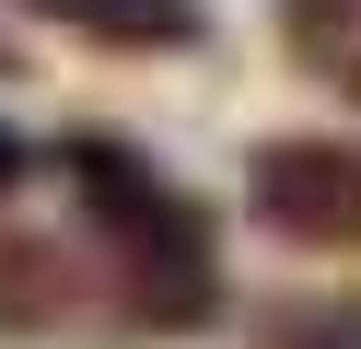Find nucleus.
Returning <instances> with one entry per match:
<instances>
[{"mask_svg":"<svg viewBox=\"0 0 361 349\" xmlns=\"http://www.w3.org/2000/svg\"><path fill=\"white\" fill-rule=\"evenodd\" d=\"M47 163H59V186H71V221H82L94 279L117 291V314L140 326V338H210V326L233 314L210 198H187L128 128H71V140H47Z\"/></svg>","mask_w":361,"mask_h":349,"instance_id":"obj_1","label":"nucleus"},{"mask_svg":"<svg viewBox=\"0 0 361 349\" xmlns=\"http://www.w3.org/2000/svg\"><path fill=\"white\" fill-rule=\"evenodd\" d=\"M245 221L291 256H361V128H280L245 152Z\"/></svg>","mask_w":361,"mask_h":349,"instance_id":"obj_2","label":"nucleus"},{"mask_svg":"<svg viewBox=\"0 0 361 349\" xmlns=\"http://www.w3.org/2000/svg\"><path fill=\"white\" fill-rule=\"evenodd\" d=\"M12 12L59 23L105 59H198L210 47V0H12Z\"/></svg>","mask_w":361,"mask_h":349,"instance_id":"obj_3","label":"nucleus"},{"mask_svg":"<svg viewBox=\"0 0 361 349\" xmlns=\"http://www.w3.org/2000/svg\"><path fill=\"white\" fill-rule=\"evenodd\" d=\"M82 268H94V256L47 245V233H24V221H0V338H24V326H59V314L82 302Z\"/></svg>","mask_w":361,"mask_h":349,"instance_id":"obj_4","label":"nucleus"},{"mask_svg":"<svg viewBox=\"0 0 361 349\" xmlns=\"http://www.w3.org/2000/svg\"><path fill=\"white\" fill-rule=\"evenodd\" d=\"M257 349H361V279L350 291H291L257 314Z\"/></svg>","mask_w":361,"mask_h":349,"instance_id":"obj_5","label":"nucleus"},{"mask_svg":"<svg viewBox=\"0 0 361 349\" xmlns=\"http://www.w3.org/2000/svg\"><path fill=\"white\" fill-rule=\"evenodd\" d=\"M24 175H35V140H24V128H12V116H0V209L24 198Z\"/></svg>","mask_w":361,"mask_h":349,"instance_id":"obj_6","label":"nucleus"},{"mask_svg":"<svg viewBox=\"0 0 361 349\" xmlns=\"http://www.w3.org/2000/svg\"><path fill=\"white\" fill-rule=\"evenodd\" d=\"M338 70H350V93H361V47H350V59H338Z\"/></svg>","mask_w":361,"mask_h":349,"instance_id":"obj_7","label":"nucleus"},{"mask_svg":"<svg viewBox=\"0 0 361 349\" xmlns=\"http://www.w3.org/2000/svg\"><path fill=\"white\" fill-rule=\"evenodd\" d=\"M0 70H12V47H0Z\"/></svg>","mask_w":361,"mask_h":349,"instance_id":"obj_8","label":"nucleus"}]
</instances>
